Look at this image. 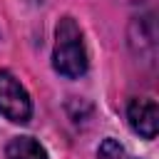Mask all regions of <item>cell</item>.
Returning a JSON list of instances; mask_svg holds the SVG:
<instances>
[{
  "label": "cell",
  "instance_id": "cell-4",
  "mask_svg": "<svg viewBox=\"0 0 159 159\" xmlns=\"http://www.w3.org/2000/svg\"><path fill=\"white\" fill-rule=\"evenodd\" d=\"M5 159H47V152L32 137H15L5 147Z\"/></svg>",
  "mask_w": 159,
  "mask_h": 159
},
{
  "label": "cell",
  "instance_id": "cell-3",
  "mask_svg": "<svg viewBox=\"0 0 159 159\" xmlns=\"http://www.w3.org/2000/svg\"><path fill=\"white\" fill-rule=\"evenodd\" d=\"M127 119L137 134H142L144 139H154L157 127H159V107L154 99H147V97L132 99L127 107Z\"/></svg>",
  "mask_w": 159,
  "mask_h": 159
},
{
  "label": "cell",
  "instance_id": "cell-2",
  "mask_svg": "<svg viewBox=\"0 0 159 159\" xmlns=\"http://www.w3.org/2000/svg\"><path fill=\"white\" fill-rule=\"evenodd\" d=\"M0 114L17 124H25L32 114V102L25 87L5 70H0Z\"/></svg>",
  "mask_w": 159,
  "mask_h": 159
},
{
  "label": "cell",
  "instance_id": "cell-5",
  "mask_svg": "<svg viewBox=\"0 0 159 159\" xmlns=\"http://www.w3.org/2000/svg\"><path fill=\"white\" fill-rule=\"evenodd\" d=\"M99 157L102 159H124V149L114 139H104L102 147H99Z\"/></svg>",
  "mask_w": 159,
  "mask_h": 159
},
{
  "label": "cell",
  "instance_id": "cell-1",
  "mask_svg": "<svg viewBox=\"0 0 159 159\" xmlns=\"http://www.w3.org/2000/svg\"><path fill=\"white\" fill-rule=\"evenodd\" d=\"M52 65L65 77H82L87 72V52H84L82 32L72 17H62L57 22Z\"/></svg>",
  "mask_w": 159,
  "mask_h": 159
}]
</instances>
